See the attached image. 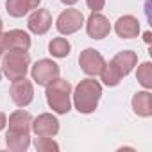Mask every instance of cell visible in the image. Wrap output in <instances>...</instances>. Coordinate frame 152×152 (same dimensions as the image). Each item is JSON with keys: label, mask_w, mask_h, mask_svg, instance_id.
Wrapping results in <instances>:
<instances>
[{"label": "cell", "mask_w": 152, "mask_h": 152, "mask_svg": "<svg viewBox=\"0 0 152 152\" xmlns=\"http://www.w3.org/2000/svg\"><path fill=\"white\" fill-rule=\"evenodd\" d=\"M6 145L13 152H25L31 147V138L29 134H20V132H6Z\"/></svg>", "instance_id": "e0dca14e"}, {"label": "cell", "mask_w": 152, "mask_h": 152, "mask_svg": "<svg viewBox=\"0 0 152 152\" xmlns=\"http://www.w3.org/2000/svg\"><path fill=\"white\" fill-rule=\"evenodd\" d=\"M115 32L122 38V39H132L138 38L140 34V22L136 16L132 15H124L116 20L115 23Z\"/></svg>", "instance_id": "7c38bea8"}, {"label": "cell", "mask_w": 152, "mask_h": 152, "mask_svg": "<svg viewBox=\"0 0 152 152\" xmlns=\"http://www.w3.org/2000/svg\"><path fill=\"white\" fill-rule=\"evenodd\" d=\"M34 147L38 152H52V150H59V143L54 141L52 138L47 136H38L34 141Z\"/></svg>", "instance_id": "44dd1931"}, {"label": "cell", "mask_w": 152, "mask_h": 152, "mask_svg": "<svg viewBox=\"0 0 152 152\" xmlns=\"http://www.w3.org/2000/svg\"><path fill=\"white\" fill-rule=\"evenodd\" d=\"M9 131L11 132H20V134H29L32 131V116L31 113L23 109H16L15 113L9 115Z\"/></svg>", "instance_id": "4fadbf2b"}, {"label": "cell", "mask_w": 152, "mask_h": 152, "mask_svg": "<svg viewBox=\"0 0 152 152\" xmlns=\"http://www.w3.org/2000/svg\"><path fill=\"white\" fill-rule=\"evenodd\" d=\"M70 50H72V45H70V41H68L66 38H54V39H50V43H48V52H50L54 57H57V59L66 57V56L70 54Z\"/></svg>", "instance_id": "d6986e66"}, {"label": "cell", "mask_w": 152, "mask_h": 152, "mask_svg": "<svg viewBox=\"0 0 152 152\" xmlns=\"http://www.w3.org/2000/svg\"><path fill=\"white\" fill-rule=\"evenodd\" d=\"M83 23H84V15L79 9H64L56 20V29L61 34L70 36V34H75L77 31H81Z\"/></svg>", "instance_id": "8992f818"}, {"label": "cell", "mask_w": 152, "mask_h": 152, "mask_svg": "<svg viewBox=\"0 0 152 152\" xmlns=\"http://www.w3.org/2000/svg\"><path fill=\"white\" fill-rule=\"evenodd\" d=\"M27 27L32 34L43 36L48 32V29L52 27V15L48 9H34L32 15L27 20Z\"/></svg>", "instance_id": "8fae6325"}, {"label": "cell", "mask_w": 152, "mask_h": 152, "mask_svg": "<svg viewBox=\"0 0 152 152\" xmlns=\"http://www.w3.org/2000/svg\"><path fill=\"white\" fill-rule=\"evenodd\" d=\"M0 79H2V66H0Z\"/></svg>", "instance_id": "4316f807"}, {"label": "cell", "mask_w": 152, "mask_h": 152, "mask_svg": "<svg viewBox=\"0 0 152 152\" xmlns=\"http://www.w3.org/2000/svg\"><path fill=\"white\" fill-rule=\"evenodd\" d=\"M143 39H145V43H150V39H152V34H150V32H145V34H143Z\"/></svg>", "instance_id": "d4e9b609"}, {"label": "cell", "mask_w": 152, "mask_h": 152, "mask_svg": "<svg viewBox=\"0 0 152 152\" xmlns=\"http://www.w3.org/2000/svg\"><path fill=\"white\" fill-rule=\"evenodd\" d=\"M47 104L57 115H66L72 109V84L66 79L56 77L47 86Z\"/></svg>", "instance_id": "7a4b0ae2"}, {"label": "cell", "mask_w": 152, "mask_h": 152, "mask_svg": "<svg viewBox=\"0 0 152 152\" xmlns=\"http://www.w3.org/2000/svg\"><path fill=\"white\" fill-rule=\"evenodd\" d=\"M136 79L138 83L145 88V90H150L152 88V63L150 61H145L138 66V72H136Z\"/></svg>", "instance_id": "ffe728a7"}, {"label": "cell", "mask_w": 152, "mask_h": 152, "mask_svg": "<svg viewBox=\"0 0 152 152\" xmlns=\"http://www.w3.org/2000/svg\"><path fill=\"white\" fill-rule=\"evenodd\" d=\"M73 106L79 113L90 115L97 109L100 97H102V86L95 79H84L73 90Z\"/></svg>", "instance_id": "6da1fadb"}, {"label": "cell", "mask_w": 152, "mask_h": 152, "mask_svg": "<svg viewBox=\"0 0 152 152\" xmlns=\"http://www.w3.org/2000/svg\"><path fill=\"white\" fill-rule=\"evenodd\" d=\"M32 131L36 136H47V138H54L59 132V120L50 115V113H43L38 118L32 120Z\"/></svg>", "instance_id": "30bf717a"}, {"label": "cell", "mask_w": 152, "mask_h": 152, "mask_svg": "<svg viewBox=\"0 0 152 152\" xmlns=\"http://www.w3.org/2000/svg\"><path fill=\"white\" fill-rule=\"evenodd\" d=\"M111 61L116 64V68L120 70V73L125 77V75H129V73L134 70V66L138 64V54L132 52V50H122V52H118Z\"/></svg>", "instance_id": "2e32d148"}, {"label": "cell", "mask_w": 152, "mask_h": 152, "mask_svg": "<svg viewBox=\"0 0 152 152\" xmlns=\"http://www.w3.org/2000/svg\"><path fill=\"white\" fill-rule=\"evenodd\" d=\"M86 6L91 9V13H100L106 6V0H86Z\"/></svg>", "instance_id": "7402d4cb"}, {"label": "cell", "mask_w": 152, "mask_h": 152, "mask_svg": "<svg viewBox=\"0 0 152 152\" xmlns=\"http://www.w3.org/2000/svg\"><path fill=\"white\" fill-rule=\"evenodd\" d=\"M131 104H132V109H134V113H136L138 116H141V118L152 116V95H150L148 90L138 91V93L132 97Z\"/></svg>", "instance_id": "9a60e30c"}, {"label": "cell", "mask_w": 152, "mask_h": 152, "mask_svg": "<svg viewBox=\"0 0 152 152\" xmlns=\"http://www.w3.org/2000/svg\"><path fill=\"white\" fill-rule=\"evenodd\" d=\"M31 77L38 86H47L56 77H59V64L52 59H39L31 68Z\"/></svg>", "instance_id": "5b68a950"}, {"label": "cell", "mask_w": 152, "mask_h": 152, "mask_svg": "<svg viewBox=\"0 0 152 152\" xmlns=\"http://www.w3.org/2000/svg\"><path fill=\"white\" fill-rule=\"evenodd\" d=\"M86 32L91 39H104L111 32V23L104 15L91 13L86 20Z\"/></svg>", "instance_id": "9c48e42d"}, {"label": "cell", "mask_w": 152, "mask_h": 152, "mask_svg": "<svg viewBox=\"0 0 152 152\" xmlns=\"http://www.w3.org/2000/svg\"><path fill=\"white\" fill-rule=\"evenodd\" d=\"M104 57L99 50L95 48H84L79 56V64H81V70L86 73V75H99L102 66H104Z\"/></svg>", "instance_id": "ba28073f"}, {"label": "cell", "mask_w": 152, "mask_h": 152, "mask_svg": "<svg viewBox=\"0 0 152 152\" xmlns=\"http://www.w3.org/2000/svg\"><path fill=\"white\" fill-rule=\"evenodd\" d=\"M31 66V56L27 50H9L2 56V72L9 81L23 79Z\"/></svg>", "instance_id": "3957f363"}, {"label": "cell", "mask_w": 152, "mask_h": 152, "mask_svg": "<svg viewBox=\"0 0 152 152\" xmlns=\"http://www.w3.org/2000/svg\"><path fill=\"white\" fill-rule=\"evenodd\" d=\"M41 0H6V11L13 18H22L27 13L38 9Z\"/></svg>", "instance_id": "5bb4252c"}, {"label": "cell", "mask_w": 152, "mask_h": 152, "mask_svg": "<svg viewBox=\"0 0 152 152\" xmlns=\"http://www.w3.org/2000/svg\"><path fill=\"white\" fill-rule=\"evenodd\" d=\"M31 36L22 29H13L7 32H0V57L9 50H29Z\"/></svg>", "instance_id": "277c9868"}, {"label": "cell", "mask_w": 152, "mask_h": 152, "mask_svg": "<svg viewBox=\"0 0 152 152\" xmlns=\"http://www.w3.org/2000/svg\"><path fill=\"white\" fill-rule=\"evenodd\" d=\"M100 77H102V83L106 84V86H118L120 84V81L124 79V75L120 73V70L116 68V64L113 63V61H109V63H104V66H102V70H100Z\"/></svg>", "instance_id": "ac0fdd59"}, {"label": "cell", "mask_w": 152, "mask_h": 152, "mask_svg": "<svg viewBox=\"0 0 152 152\" xmlns=\"http://www.w3.org/2000/svg\"><path fill=\"white\" fill-rule=\"evenodd\" d=\"M61 2H63L64 6H73V4H77L79 0H61Z\"/></svg>", "instance_id": "cb8c5ba5"}, {"label": "cell", "mask_w": 152, "mask_h": 152, "mask_svg": "<svg viewBox=\"0 0 152 152\" xmlns=\"http://www.w3.org/2000/svg\"><path fill=\"white\" fill-rule=\"evenodd\" d=\"M2 29H4V23H2V18H0V32H2Z\"/></svg>", "instance_id": "484cf974"}, {"label": "cell", "mask_w": 152, "mask_h": 152, "mask_svg": "<svg viewBox=\"0 0 152 152\" xmlns=\"http://www.w3.org/2000/svg\"><path fill=\"white\" fill-rule=\"evenodd\" d=\"M6 125H7V118H6V115L2 111H0V131H2Z\"/></svg>", "instance_id": "603a6c76"}, {"label": "cell", "mask_w": 152, "mask_h": 152, "mask_svg": "<svg viewBox=\"0 0 152 152\" xmlns=\"http://www.w3.org/2000/svg\"><path fill=\"white\" fill-rule=\"evenodd\" d=\"M9 95L13 99V102L18 106V107H27L32 99H34V86L29 79H18V81H13L11 84V90H9Z\"/></svg>", "instance_id": "52a82bcc"}]
</instances>
